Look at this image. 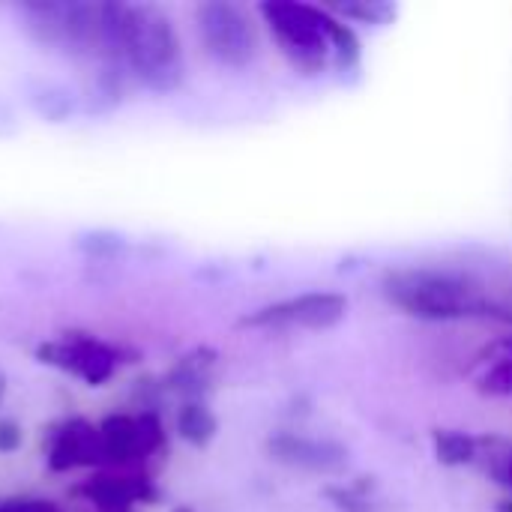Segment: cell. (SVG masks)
Instances as JSON below:
<instances>
[{"instance_id":"cell-1","label":"cell","mask_w":512,"mask_h":512,"mask_svg":"<svg viewBox=\"0 0 512 512\" xmlns=\"http://www.w3.org/2000/svg\"><path fill=\"white\" fill-rule=\"evenodd\" d=\"M384 297L402 309L408 318L447 324V321H471L492 318L512 324V309L492 300L471 276L456 270L435 267H396L381 279Z\"/></svg>"},{"instance_id":"cell-2","label":"cell","mask_w":512,"mask_h":512,"mask_svg":"<svg viewBox=\"0 0 512 512\" xmlns=\"http://www.w3.org/2000/svg\"><path fill=\"white\" fill-rule=\"evenodd\" d=\"M123 63L135 84L156 96H171L186 81V51L180 30L159 3H126Z\"/></svg>"},{"instance_id":"cell-3","label":"cell","mask_w":512,"mask_h":512,"mask_svg":"<svg viewBox=\"0 0 512 512\" xmlns=\"http://www.w3.org/2000/svg\"><path fill=\"white\" fill-rule=\"evenodd\" d=\"M261 21L279 45V54L303 78H318L333 63L330 39L321 24V6L300 0H267L258 6Z\"/></svg>"},{"instance_id":"cell-4","label":"cell","mask_w":512,"mask_h":512,"mask_svg":"<svg viewBox=\"0 0 512 512\" xmlns=\"http://www.w3.org/2000/svg\"><path fill=\"white\" fill-rule=\"evenodd\" d=\"M195 30L204 54L222 66L243 72L261 54V33L252 9L234 0H204L195 6Z\"/></svg>"},{"instance_id":"cell-5","label":"cell","mask_w":512,"mask_h":512,"mask_svg":"<svg viewBox=\"0 0 512 512\" xmlns=\"http://www.w3.org/2000/svg\"><path fill=\"white\" fill-rule=\"evenodd\" d=\"M102 471H147V462L168 450L159 411L111 414L99 423Z\"/></svg>"},{"instance_id":"cell-6","label":"cell","mask_w":512,"mask_h":512,"mask_svg":"<svg viewBox=\"0 0 512 512\" xmlns=\"http://www.w3.org/2000/svg\"><path fill=\"white\" fill-rule=\"evenodd\" d=\"M348 315V297L339 291H303L276 303H267L240 318V327L252 330H330Z\"/></svg>"},{"instance_id":"cell-7","label":"cell","mask_w":512,"mask_h":512,"mask_svg":"<svg viewBox=\"0 0 512 512\" xmlns=\"http://www.w3.org/2000/svg\"><path fill=\"white\" fill-rule=\"evenodd\" d=\"M36 360L84 381L87 387H105L120 369V351L114 345L78 330L42 342L36 348Z\"/></svg>"},{"instance_id":"cell-8","label":"cell","mask_w":512,"mask_h":512,"mask_svg":"<svg viewBox=\"0 0 512 512\" xmlns=\"http://www.w3.org/2000/svg\"><path fill=\"white\" fill-rule=\"evenodd\" d=\"M264 453L270 462L288 468V471H303V474H318V477H336L348 471V447L330 438H312L294 429L273 432L264 441Z\"/></svg>"},{"instance_id":"cell-9","label":"cell","mask_w":512,"mask_h":512,"mask_svg":"<svg viewBox=\"0 0 512 512\" xmlns=\"http://www.w3.org/2000/svg\"><path fill=\"white\" fill-rule=\"evenodd\" d=\"M75 495L93 512H135L162 498L150 471H93L75 486Z\"/></svg>"},{"instance_id":"cell-10","label":"cell","mask_w":512,"mask_h":512,"mask_svg":"<svg viewBox=\"0 0 512 512\" xmlns=\"http://www.w3.org/2000/svg\"><path fill=\"white\" fill-rule=\"evenodd\" d=\"M45 465L51 474H72V471H102V441L99 423L84 417H69L48 432L45 444Z\"/></svg>"},{"instance_id":"cell-11","label":"cell","mask_w":512,"mask_h":512,"mask_svg":"<svg viewBox=\"0 0 512 512\" xmlns=\"http://www.w3.org/2000/svg\"><path fill=\"white\" fill-rule=\"evenodd\" d=\"M216 372H219V351L210 345H198L180 354L159 381L162 390L177 396L180 402H195V399L207 402V396L216 387Z\"/></svg>"},{"instance_id":"cell-12","label":"cell","mask_w":512,"mask_h":512,"mask_svg":"<svg viewBox=\"0 0 512 512\" xmlns=\"http://www.w3.org/2000/svg\"><path fill=\"white\" fill-rule=\"evenodd\" d=\"M135 78L132 72L126 69L123 60H102L96 63L93 75L87 78V87H84V114H111L117 111L129 93L135 90Z\"/></svg>"},{"instance_id":"cell-13","label":"cell","mask_w":512,"mask_h":512,"mask_svg":"<svg viewBox=\"0 0 512 512\" xmlns=\"http://www.w3.org/2000/svg\"><path fill=\"white\" fill-rule=\"evenodd\" d=\"M21 30L30 42L42 51H60V24H63V3L57 0H27L15 6Z\"/></svg>"},{"instance_id":"cell-14","label":"cell","mask_w":512,"mask_h":512,"mask_svg":"<svg viewBox=\"0 0 512 512\" xmlns=\"http://www.w3.org/2000/svg\"><path fill=\"white\" fill-rule=\"evenodd\" d=\"M174 432L192 450H207L219 435V417L213 414L210 402H180L174 414Z\"/></svg>"},{"instance_id":"cell-15","label":"cell","mask_w":512,"mask_h":512,"mask_svg":"<svg viewBox=\"0 0 512 512\" xmlns=\"http://www.w3.org/2000/svg\"><path fill=\"white\" fill-rule=\"evenodd\" d=\"M321 24L327 30V39H330L336 72H342V75L357 72L363 63V42H360L357 30L348 21H342L336 12H330L327 6H321Z\"/></svg>"},{"instance_id":"cell-16","label":"cell","mask_w":512,"mask_h":512,"mask_svg":"<svg viewBox=\"0 0 512 512\" xmlns=\"http://www.w3.org/2000/svg\"><path fill=\"white\" fill-rule=\"evenodd\" d=\"M432 447H435V459L444 468H465L480 459L483 441L468 432H459V429H435Z\"/></svg>"},{"instance_id":"cell-17","label":"cell","mask_w":512,"mask_h":512,"mask_svg":"<svg viewBox=\"0 0 512 512\" xmlns=\"http://www.w3.org/2000/svg\"><path fill=\"white\" fill-rule=\"evenodd\" d=\"M30 105H33V111H36L42 120H48V123H63V120H69V117L75 114L78 96H75L69 87L57 84V81H39V84L30 90Z\"/></svg>"},{"instance_id":"cell-18","label":"cell","mask_w":512,"mask_h":512,"mask_svg":"<svg viewBox=\"0 0 512 512\" xmlns=\"http://www.w3.org/2000/svg\"><path fill=\"white\" fill-rule=\"evenodd\" d=\"M324 498L336 512H375V480L357 477L354 483L324 486Z\"/></svg>"},{"instance_id":"cell-19","label":"cell","mask_w":512,"mask_h":512,"mask_svg":"<svg viewBox=\"0 0 512 512\" xmlns=\"http://www.w3.org/2000/svg\"><path fill=\"white\" fill-rule=\"evenodd\" d=\"M327 9L336 12L342 21H354V24H366V27H384L399 15V6L390 0H345V3L327 6Z\"/></svg>"},{"instance_id":"cell-20","label":"cell","mask_w":512,"mask_h":512,"mask_svg":"<svg viewBox=\"0 0 512 512\" xmlns=\"http://www.w3.org/2000/svg\"><path fill=\"white\" fill-rule=\"evenodd\" d=\"M75 246H78L87 258L111 261V258H117V255H123V252L129 249V240H126L123 234H117V231H105V228H99V231H87V234H81Z\"/></svg>"},{"instance_id":"cell-21","label":"cell","mask_w":512,"mask_h":512,"mask_svg":"<svg viewBox=\"0 0 512 512\" xmlns=\"http://www.w3.org/2000/svg\"><path fill=\"white\" fill-rule=\"evenodd\" d=\"M477 390L489 399H512V357H498L480 375Z\"/></svg>"},{"instance_id":"cell-22","label":"cell","mask_w":512,"mask_h":512,"mask_svg":"<svg viewBox=\"0 0 512 512\" xmlns=\"http://www.w3.org/2000/svg\"><path fill=\"white\" fill-rule=\"evenodd\" d=\"M24 444V429L18 420L12 417H0V456H12L18 453Z\"/></svg>"},{"instance_id":"cell-23","label":"cell","mask_w":512,"mask_h":512,"mask_svg":"<svg viewBox=\"0 0 512 512\" xmlns=\"http://www.w3.org/2000/svg\"><path fill=\"white\" fill-rule=\"evenodd\" d=\"M489 474L495 477V483H501L512 495V450L510 453H492L489 459Z\"/></svg>"},{"instance_id":"cell-24","label":"cell","mask_w":512,"mask_h":512,"mask_svg":"<svg viewBox=\"0 0 512 512\" xmlns=\"http://www.w3.org/2000/svg\"><path fill=\"white\" fill-rule=\"evenodd\" d=\"M6 393H9V381H6V375L0 372V405H3V399H6Z\"/></svg>"},{"instance_id":"cell-25","label":"cell","mask_w":512,"mask_h":512,"mask_svg":"<svg viewBox=\"0 0 512 512\" xmlns=\"http://www.w3.org/2000/svg\"><path fill=\"white\" fill-rule=\"evenodd\" d=\"M171 512H195V507H189V504H177Z\"/></svg>"},{"instance_id":"cell-26","label":"cell","mask_w":512,"mask_h":512,"mask_svg":"<svg viewBox=\"0 0 512 512\" xmlns=\"http://www.w3.org/2000/svg\"><path fill=\"white\" fill-rule=\"evenodd\" d=\"M501 512H512V498L510 501H501Z\"/></svg>"},{"instance_id":"cell-27","label":"cell","mask_w":512,"mask_h":512,"mask_svg":"<svg viewBox=\"0 0 512 512\" xmlns=\"http://www.w3.org/2000/svg\"><path fill=\"white\" fill-rule=\"evenodd\" d=\"M0 512H12V510H9V501H6V498L0 501Z\"/></svg>"}]
</instances>
